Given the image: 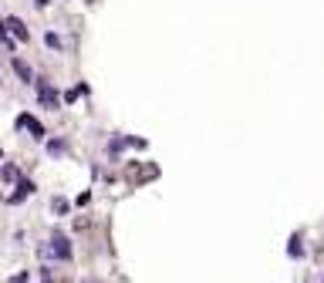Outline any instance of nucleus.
<instances>
[{
  "mask_svg": "<svg viewBox=\"0 0 324 283\" xmlns=\"http://www.w3.org/2000/svg\"><path fill=\"white\" fill-rule=\"evenodd\" d=\"M51 253H54V256H57V259H68V256H71V243H68V240H65V236L57 233V236H54V240H51Z\"/></svg>",
  "mask_w": 324,
  "mask_h": 283,
  "instance_id": "1",
  "label": "nucleus"
},
{
  "mask_svg": "<svg viewBox=\"0 0 324 283\" xmlns=\"http://www.w3.org/2000/svg\"><path fill=\"white\" fill-rule=\"evenodd\" d=\"M4 31H7V34H17V40H27V37H31V34L24 31V24H21L17 17H4Z\"/></svg>",
  "mask_w": 324,
  "mask_h": 283,
  "instance_id": "2",
  "label": "nucleus"
},
{
  "mask_svg": "<svg viewBox=\"0 0 324 283\" xmlns=\"http://www.w3.org/2000/svg\"><path fill=\"white\" fill-rule=\"evenodd\" d=\"M37 98L44 101V108H57V91L51 84H37Z\"/></svg>",
  "mask_w": 324,
  "mask_h": 283,
  "instance_id": "3",
  "label": "nucleus"
},
{
  "mask_svg": "<svg viewBox=\"0 0 324 283\" xmlns=\"http://www.w3.org/2000/svg\"><path fill=\"white\" fill-rule=\"evenodd\" d=\"M21 125H24V128H31L34 132V138H44V128H40L37 121L34 118H27V115H21Z\"/></svg>",
  "mask_w": 324,
  "mask_h": 283,
  "instance_id": "4",
  "label": "nucleus"
},
{
  "mask_svg": "<svg viewBox=\"0 0 324 283\" xmlns=\"http://www.w3.org/2000/svg\"><path fill=\"white\" fill-rule=\"evenodd\" d=\"M14 71H17V74H21V78H24V81H34L31 68H27V64H24V61H14Z\"/></svg>",
  "mask_w": 324,
  "mask_h": 283,
  "instance_id": "5",
  "label": "nucleus"
},
{
  "mask_svg": "<svg viewBox=\"0 0 324 283\" xmlns=\"http://www.w3.org/2000/svg\"><path fill=\"white\" fill-rule=\"evenodd\" d=\"M291 256H300V240H297V236L291 240Z\"/></svg>",
  "mask_w": 324,
  "mask_h": 283,
  "instance_id": "6",
  "label": "nucleus"
},
{
  "mask_svg": "<svg viewBox=\"0 0 324 283\" xmlns=\"http://www.w3.org/2000/svg\"><path fill=\"white\" fill-rule=\"evenodd\" d=\"M48 148H51V152H54V155H61V152H65V142H51Z\"/></svg>",
  "mask_w": 324,
  "mask_h": 283,
  "instance_id": "7",
  "label": "nucleus"
},
{
  "mask_svg": "<svg viewBox=\"0 0 324 283\" xmlns=\"http://www.w3.org/2000/svg\"><path fill=\"white\" fill-rule=\"evenodd\" d=\"M34 4H37V7H48V4H51V0H34Z\"/></svg>",
  "mask_w": 324,
  "mask_h": 283,
  "instance_id": "8",
  "label": "nucleus"
},
{
  "mask_svg": "<svg viewBox=\"0 0 324 283\" xmlns=\"http://www.w3.org/2000/svg\"><path fill=\"white\" fill-rule=\"evenodd\" d=\"M0 155H4V152H0Z\"/></svg>",
  "mask_w": 324,
  "mask_h": 283,
  "instance_id": "9",
  "label": "nucleus"
}]
</instances>
